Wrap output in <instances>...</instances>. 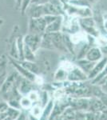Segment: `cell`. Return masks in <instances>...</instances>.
Returning <instances> with one entry per match:
<instances>
[{"instance_id": "cell-1", "label": "cell", "mask_w": 107, "mask_h": 120, "mask_svg": "<svg viewBox=\"0 0 107 120\" xmlns=\"http://www.w3.org/2000/svg\"><path fill=\"white\" fill-rule=\"evenodd\" d=\"M46 27V22L43 17L31 18V19H30V25H29L30 34L42 35V34H45Z\"/></svg>"}, {"instance_id": "cell-2", "label": "cell", "mask_w": 107, "mask_h": 120, "mask_svg": "<svg viewBox=\"0 0 107 120\" xmlns=\"http://www.w3.org/2000/svg\"><path fill=\"white\" fill-rule=\"evenodd\" d=\"M79 26L82 27L85 30V32L88 33L89 35H92L94 37H98V31L95 27V22L94 19L91 17H85V18H81L78 20Z\"/></svg>"}, {"instance_id": "cell-3", "label": "cell", "mask_w": 107, "mask_h": 120, "mask_svg": "<svg viewBox=\"0 0 107 120\" xmlns=\"http://www.w3.org/2000/svg\"><path fill=\"white\" fill-rule=\"evenodd\" d=\"M87 79V75L77 66H74L67 75V80L70 82H83Z\"/></svg>"}, {"instance_id": "cell-4", "label": "cell", "mask_w": 107, "mask_h": 120, "mask_svg": "<svg viewBox=\"0 0 107 120\" xmlns=\"http://www.w3.org/2000/svg\"><path fill=\"white\" fill-rule=\"evenodd\" d=\"M41 41H42V36L41 35L29 34L25 36L23 42L28 46L32 50L33 52H36L37 50L40 47Z\"/></svg>"}, {"instance_id": "cell-5", "label": "cell", "mask_w": 107, "mask_h": 120, "mask_svg": "<svg viewBox=\"0 0 107 120\" xmlns=\"http://www.w3.org/2000/svg\"><path fill=\"white\" fill-rule=\"evenodd\" d=\"M103 54L102 53L100 47L98 46H94V47H90L87 51L86 54L85 55V59L89 60L90 62H94V63H97L100 59H102Z\"/></svg>"}, {"instance_id": "cell-6", "label": "cell", "mask_w": 107, "mask_h": 120, "mask_svg": "<svg viewBox=\"0 0 107 120\" xmlns=\"http://www.w3.org/2000/svg\"><path fill=\"white\" fill-rule=\"evenodd\" d=\"M106 63H107V58H102V59H100L99 61L97 62V63L94 64L92 70L90 71V72H89L88 75H87L88 79L93 80V79H94L95 77H96L97 75L102 71L103 68L105 67V66L106 65Z\"/></svg>"}, {"instance_id": "cell-7", "label": "cell", "mask_w": 107, "mask_h": 120, "mask_svg": "<svg viewBox=\"0 0 107 120\" xmlns=\"http://www.w3.org/2000/svg\"><path fill=\"white\" fill-rule=\"evenodd\" d=\"M63 24V19L62 16H58L57 19L50 24H48L45 30V33H54L59 32Z\"/></svg>"}, {"instance_id": "cell-8", "label": "cell", "mask_w": 107, "mask_h": 120, "mask_svg": "<svg viewBox=\"0 0 107 120\" xmlns=\"http://www.w3.org/2000/svg\"><path fill=\"white\" fill-rule=\"evenodd\" d=\"M54 107V101L53 99H50L49 102L43 106L42 112L41 114V116L39 117L38 120H49L50 118L51 117Z\"/></svg>"}, {"instance_id": "cell-9", "label": "cell", "mask_w": 107, "mask_h": 120, "mask_svg": "<svg viewBox=\"0 0 107 120\" xmlns=\"http://www.w3.org/2000/svg\"><path fill=\"white\" fill-rule=\"evenodd\" d=\"M18 90L22 96H26L27 94L32 90L31 82L26 79H22L19 81Z\"/></svg>"}, {"instance_id": "cell-10", "label": "cell", "mask_w": 107, "mask_h": 120, "mask_svg": "<svg viewBox=\"0 0 107 120\" xmlns=\"http://www.w3.org/2000/svg\"><path fill=\"white\" fill-rule=\"evenodd\" d=\"M95 63H96L89 61V60L85 59V58L84 59H81L77 60V67L82 70L87 75L90 72V71L92 70L93 67H94Z\"/></svg>"}, {"instance_id": "cell-11", "label": "cell", "mask_w": 107, "mask_h": 120, "mask_svg": "<svg viewBox=\"0 0 107 120\" xmlns=\"http://www.w3.org/2000/svg\"><path fill=\"white\" fill-rule=\"evenodd\" d=\"M20 65L22 67H24L25 69H26L27 71H29L30 72L33 73L35 75H38L40 72V69L38 67V66L34 63V62H30V61H21Z\"/></svg>"}, {"instance_id": "cell-12", "label": "cell", "mask_w": 107, "mask_h": 120, "mask_svg": "<svg viewBox=\"0 0 107 120\" xmlns=\"http://www.w3.org/2000/svg\"><path fill=\"white\" fill-rule=\"evenodd\" d=\"M23 57L26 61L34 62L35 60L34 52H33L32 50L27 45H26L24 42H23Z\"/></svg>"}, {"instance_id": "cell-13", "label": "cell", "mask_w": 107, "mask_h": 120, "mask_svg": "<svg viewBox=\"0 0 107 120\" xmlns=\"http://www.w3.org/2000/svg\"><path fill=\"white\" fill-rule=\"evenodd\" d=\"M42 109H43V107L41 106L40 103H34V104H33L32 106L30 107V109L29 110L28 113H29V115L39 119L41 114H42Z\"/></svg>"}, {"instance_id": "cell-14", "label": "cell", "mask_w": 107, "mask_h": 120, "mask_svg": "<svg viewBox=\"0 0 107 120\" xmlns=\"http://www.w3.org/2000/svg\"><path fill=\"white\" fill-rule=\"evenodd\" d=\"M19 104L21 106V110L29 111L33 105V102L29 99L27 96H21V98H19Z\"/></svg>"}, {"instance_id": "cell-15", "label": "cell", "mask_w": 107, "mask_h": 120, "mask_svg": "<svg viewBox=\"0 0 107 120\" xmlns=\"http://www.w3.org/2000/svg\"><path fill=\"white\" fill-rule=\"evenodd\" d=\"M67 75H68V72L66 70L59 67V69L56 71L55 75H54V80L59 82L67 80Z\"/></svg>"}, {"instance_id": "cell-16", "label": "cell", "mask_w": 107, "mask_h": 120, "mask_svg": "<svg viewBox=\"0 0 107 120\" xmlns=\"http://www.w3.org/2000/svg\"><path fill=\"white\" fill-rule=\"evenodd\" d=\"M6 74H7V63L4 60L1 59H0V83L2 84L4 82L3 79H5Z\"/></svg>"}, {"instance_id": "cell-17", "label": "cell", "mask_w": 107, "mask_h": 120, "mask_svg": "<svg viewBox=\"0 0 107 120\" xmlns=\"http://www.w3.org/2000/svg\"><path fill=\"white\" fill-rule=\"evenodd\" d=\"M107 76V63L106 65L105 66V67L103 68V70L102 71H101L99 74L97 75L95 78L92 80V83L93 84H96V83H98L100 82L102 79H103L104 78H106Z\"/></svg>"}, {"instance_id": "cell-18", "label": "cell", "mask_w": 107, "mask_h": 120, "mask_svg": "<svg viewBox=\"0 0 107 120\" xmlns=\"http://www.w3.org/2000/svg\"><path fill=\"white\" fill-rule=\"evenodd\" d=\"M26 96L29 98V99L33 102V104L39 103V93L37 91V90H32L31 91L27 94Z\"/></svg>"}, {"instance_id": "cell-19", "label": "cell", "mask_w": 107, "mask_h": 120, "mask_svg": "<svg viewBox=\"0 0 107 120\" xmlns=\"http://www.w3.org/2000/svg\"><path fill=\"white\" fill-rule=\"evenodd\" d=\"M28 118V112H26V111H22L21 110L19 115L17 116V118L15 119V120H26Z\"/></svg>"}, {"instance_id": "cell-20", "label": "cell", "mask_w": 107, "mask_h": 120, "mask_svg": "<svg viewBox=\"0 0 107 120\" xmlns=\"http://www.w3.org/2000/svg\"><path fill=\"white\" fill-rule=\"evenodd\" d=\"M58 1H59L60 3H61L62 4H63V7H65L66 5H67L68 3H70V0H58Z\"/></svg>"}, {"instance_id": "cell-21", "label": "cell", "mask_w": 107, "mask_h": 120, "mask_svg": "<svg viewBox=\"0 0 107 120\" xmlns=\"http://www.w3.org/2000/svg\"><path fill=\"white\" fill-rule=\"evenodd\" d=\"M103 27L107 31V19H104V21H103Z\"/></svg>"}, {"instance_id": "cell-22", "label": "cell", "mask_w": 107, "mask_h": 120, "mask_svg": "<svg viewBox=\"0 0 107 120\" xmlns=\"http://www.w3.org/2000/svg\"><path fill=\"white\" fill-rule=\"evenodd\" d=\"M85 2H86L87 3H94L95 1H96V0H85Z\"/></svg>"}, {"instance_id": "cell-23", "label": "cell", "mask_w": 107, "mask_h": 120, "mask_svg": "<svg viewBox=\"0 0 107 120\" xmlns=\"http://www.w3.org/2000/svg\"><path fill=\"white\" fill-rule=\"evenodd\" d=\"M17 1H18V5H21V3H22V0H17Z\"/></svg>"}, {"instance_id": "cell-24", "label": "cell", "mask_w": 107, "mask_h": 120, "mask_svg": "<svg viewBox=\"0 0 107 120\" xmlns=\"http://www.w3.org/2000/svg\"></svg>"}]
</instances>
